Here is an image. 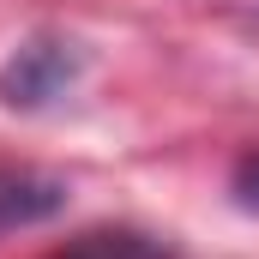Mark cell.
Segmentation results:
<instances>
[{
    "label": "cell",
    "instance_id": "obj_1",
    "mask_svg": "<svg viewBox=\"0 0 259 259\" xmlns=\"http://www.w3.org/2000/svg\"><path fill=\"white\" fill-rule=\"evenodd\" d=\"M78 72H84V49L78 42H66V36H30L12 61L0 66V103L36 115V109L61 103L78 84Z\"/></svg>",
    "mask_w": 259,
    "mask_h": 259
},
{
    "label": "cell",
    "instance_id": "obj_2",
    "mask_svg": "<svg viewBox=\"0 0 259 259\" xmlns=\"http://www.w3.org/2000/svg\"><path fill=\"white\" fill-rule=\"evenodd\" d=\"M66 211V181L42 169H0V235L55 223Z\"/></svg>",
    "mask_w": 259,
    "mask_h": 259
},
{
    "label": "cell",
    "instance_id": "obj_3",
    "mask_svg": "<svg viewBox=\"0 0 259 259\" xmlns=\"http://www.w3.org/2000/svg\"><path fill=\"white\" fill-rule=\"evenodd\" d=\"M55 259H169V247L157 235H139V229H91Z\"/></svg>",
    "mask_w": 259,
    "mask_h": 259
},
{
    "label": "cell",
    "instance_id": "obj_4",
    "mask_svg": "<svg viewBox=\"0 0 259 259\" xmlns=\"http://www.w3.org/2000/svg\"><path fill=\"white\" fill-rule=\"evenodd\" d=\"M229 193H235V205H241V211H259V151H247V157L235 163Z\"/></svg>",
    "mask_w": 259,
    "mask_h": 259
}]
</instances>
